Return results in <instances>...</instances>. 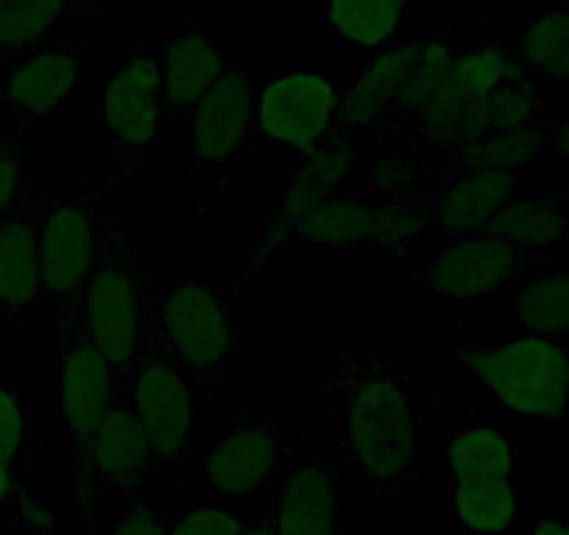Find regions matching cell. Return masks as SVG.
Instances as JSON below:
<instances>
[{"mask_svg":"<svg viewBox=\"0 0 569 535\" xmlns=\"http://www.w3.org/2000/svg\"><path fill=\"white\" fill-rule=\"evenodd\" d=\"M347 463L382 496H405L427 463L425 422L416 416L408 380L397 365L341 352L321 393Z\"/></svg>","mask_w":569,"mask_h":535,"instance_id":"1","label":"cell"},{"mask_svg":"<svg viewBox=\"0 0 569 535\" xmlns=\"http://www.w3.org/2000/svg\"><path fill=\"white\" fill-rule=\"evenodd\" d=\"M154 280L142 262V243L126 232L120 212L112 210L96 262L79 293V313L87 332L107 357L120 391H129L131 365L142 326L157 299Z\"/></svg>","mask_w":569,"mask_h":535,"instance_id":"2","label":"cell"},{"mask_svg":"<svg viewBox=\"0 0 569 535\" xmlns=\"http://www.w3.org/2000/svg\"><path fill=\"white\" fill-rule=\"evenodd\" d=\"M157 324L196 398H210L232 374L240 332L232 304L207 274L179 276L157 287Z\"/></svg>","mask_w":569,"mask_h":535,"instance_id":"3","label":"cell"},{"mask_svg":"<svg viewBox=\"0 0 569 535\" xmlns=\"http://www.w3.org/2000/svg\"><path fill=\"white\" fill-rule=\"evenodd\" d=\"M452 363L478 380L506 411L533 422L569 418V352L547 337L467 343Z\"/></svg>","mask_w":569,"mask_h":535,"instance_id":"4","label":"cell"},{"mask_svg":"<svg viewBox=\"0 0 569 535\" xmlns=\"http://www.w3.org/2000/svg\"><path fill=\"white\" fill-rule=\"evenodd\" d=\"M129 396L149 441L151 472L190 466L196 457V393L171 357L157 324V299L146 315L140 346L131 365Z\"/></svg>","mask_w":569,"mask_h":535,"instance_id":"5","label":"cell"},{"mask_svg":"<svg viewBox=\"0 0 569 535\" xmlns=\"http://www.w3.org/2000/svg\"><path fill=\"white\" fill-rule=\"evenodd\" d=\"M547 268H552L550 256L517 249L489 232H463L436 251L425 280L441 304H478L502 299Z\"/></svg>","mask_w":569,"mask_h":535,"instance_id":"6","label":"cell"},{"mask_svg":"<svg viewBox=\"0 0 569 535\" xmlns=\"http://www.w3.org/2000/svg\"><path fill=\"white\" fill-rule=\"evenodd\" d=\"M162 48L140 51L118 62L92 103L107 138V149L118 165L120 179H131L142 157L160 140L166 103H162Z\"/></svg>","mask_w":569,"mask_h":535,"instance_id":"7","label":"cell"},{"mask_svg":"<svg viewBox=\"0 0 569 535\" xmlns=\"http://www.w3.org/2000/svg\"><path fill=\"white\" fill-rule=\"evenodd\" d=\"M343 87L330 73H279L254 92L249 151L288 149L302 160L332 138Z\"/></svg>","mask_w":569,"mask_h":535,"instance_id":"8","label":"cell"},{"mask_svg":"<svg viewBox=\"0 0 569 535\" xmlns=\"http://www.w3.org/2000/svg\"><path fill=\"white\" fill-rule=\"evenodd\" d=\"M53 416L68 433L70 450L84 444L120 393L107 357L87 332L79 304L53 313Z\"/></svg>","mask_w":569,"mask_h":535,"instance_id":"9","label":"cell"},{"mask_svg":"<svg viewBox=\"0 0 569 535\" xmlns=\"http://www.w3.org/2000/svg\"><path fill=\"white\" fill-rule=\"evenodd\" d=\"M151 472L149 441L140 427L129 391L114 396L103 422L84 444L70 450V494L81 516H96L101 502L112 494L131 496Z\"/></svg>","mask_w":569,"mask_h":535,"instance_id":"10","label":"cell"},{"mask_svg":"<svg viewBox=\"0 0 569 535\" xmlns=\"http://www.w3.org/2000/svg\"><path fill=\"white\" fill-rule=\"evenodd\" d=\"M109 188L81 195H53L46 206L40 234L42 302L53 313L73 307L96 262L112 210Z\"/></svg>","mask_w":569,"mask_h":535,"instance_id":"11","label":"cell"},{"mask_svg":"<svg viewBox=\"0 0 569 535\" xmlns=\"http://www.w3.org/2000/svg\"><path fill=\"white\" fill-rule=\"evenodd\" d=\"M87 42H59L14 59L0 79V134L18 143L26 131L37 129L73 98L90 68Z\"/></svg>","mask_w":569,"mask_h":535,"instance_id":"12","label":"cell"},{"mask_svg":"<svg viewBox=\"0 0 569 535\" xmlns=\"http://www.w3.org/2000/svg\"><path fill=\"white\" fill-rule=\"evenodd\" d=\"M254 92L257 87L251 84L249 68L238 59H229L221 79L190 114V131H193L190 179L212 195L229 193L234 162L243 151H249Z\"/></svg>","mask_w":569,"mask_h":535,"instance_id":"13","label":"cell"},{"mask_svg":"<svg viewBox=\"0 0 569 535\" xmlns=\"http://www.w3.org/2000/svg\"><path fill=\"white\" fill-rule=\"evenodd\" d=\"M288 452L282 424L260 402H249L232 416L229 427L212 441L201 461V480L212 491V499H249L266 491L268 480Z\"/></svg>","mask_w":569,"mask_h":535,"instance_id":"14","label":"cell"},{"mask_svg":"<svg viewBox=\"0 0 569 535\" xmlns=\"http://www.w3.org/2000/svg\"><path fill=\"white\" fill-rule=\"evenodd\" d=\"M360 162H363V157H360L352 138H330L319 149L305 154L282 201L268 212L266 234L243 256V276H254L273 256L282 254L293 243V232L302 223V218L310 210H316L321 201L338 195V188L343 182L360 176Z\"/></svg>","mask_w":569,"mask_h":535,"instance_id":"15","label":"cell"},{"mask_svg":"<svg viewBox=\"0 0 569 535\" xmlns=\"http://www.w3.org/2000/svg\"><path fill=\"white\" fill-rule=\"evenodd\" d=\"M341 480L316 452L288 450L268 480L266 518L277 535H341Z\"/></svg>","mask_w":569,"mask_h":535,"instance_id":"16","label":"cell"},{"mask_svg":"<svg viewBox=\"0 0 569 535\" xmlns=\"http://www.w3.org/2000/svg\"><path fill=\"white\" fill-rule=\"evenodd\" d=\"M51 184L31 179L7 218L0 221V315L26 330L42 302L40 234Z\"/></svg>","mask_w":569,"mask_h":535,"instance_id":"17","label":"cell"},{"mask_svg":"<svg viewBox=\"0 0 569 535\" xmlns=\"http://www.w3.org/2000/svg\"><path fill=\"white\" fill-rule=\"evenodd\" d=\"M229 51L221 46L216 26L207 12H196L182 20L173 40L162 46V103L166 114L184 118L204 101L229 64Z\"/></svg>","mask_w":569,"mask_h":535,"instance_id":"18","label":"cell"},{"mask_svg":"<svg viewBox=\"0 0 569 535\" xmlns=\"http://www.w3.org/2000/svg\"><path fill=\"white\" fill-rule=\"evenodd\" d=\"M419 42H393L366 62L355 84L343 92L332 138H349L358 129H386L397 123L399 101L416 64Z\"/></svg>","mask_w":569,"mask_h":535,"instance_id":"19","label":"cell"},{"mask_svg":"<svg viewBox=\"0 0 569 535\" xmlns=\"http://www.w3.org/2000/svg\"><path fill=\"white\" fill-rule=\"evenodd\" d=\"M517 195V176L500 171L441 173L433 201L436 226L452 234L480 232Z\"/></svg>","mask_w":569,"mask_h":535,"instance_id":"20","label":"cell"},{"mask_svg":"<svg viewBox=\"0 0 569 535\" xmlns=\"http://www.w3.org/2000/svg\"><path fill=\"white\" fill-rule=\"evenodd\" d=\"M447 483H513V441L495 427H463L447 435Z\"/></svg>","mask_w":569,"mask_h":535,"instance_id":"21","label":"cell"},{"mask_svg":"<svg viewBox=\"0 0 569 535\" xmlns=\"http://www.w3.org/2000/svg\"><path fill=\"white\" fill-rule=\"evenodd\" d=\"M480 232L508 240L517 249L550 256L569 234V212L552 195H513Z\"/></svg>","mask_w":569,"mask_h":535,"instance_id":"22","label":"cell"},{"mask_svg":"<svg viewBox=\"0 0 569 535\" xmlns=\"http://www.w3.org/2000/svg\"><path fill=\"white\" fill-rule=\"evenodd\" d=\"M410 0H325V23L347 48L369 57L393 46Z\"/></svg>","mask_w":569,"mask_h":535,"instance_id":"23","label":"cell"},{"mask_svg":"<svg viewBox=\"0 0 569 535\" xmlns=\"http://www.w3.org/2000/svg\"><path fill=\"white\" fill-rule=\"evenodd\" d=\"M375 204V195H332L302 218L291 245L319 251H363Z\"/></svg>","mask_w":569,"mask_h":535,"instance_id":"24","label":"cell"},{"mask_svg":"<svg viewBox=\"0 0 569 535\" xmlns=\"http://www.w3.org/2000/svg\"><path fill=\"white\" fill-rule=\"evenodd\" d=\"M508 299L525 337H569V268H547L517 285Z\"/></svg>","mask_w":569,"mask_h":535,"instance_id":"25","label":"cell"},{"mask_svg":"<svg viewBox=\"0 0 569 535\" xmlns=\"http://www.w3.org/2000/svg\"><path fill=\"white\" fill-rule=\"evenodd\" d=\"M550 125L536 123L513 131H495L489 138L445 157L441 173L450 171H500L517 176L525 165L547 149Z\"/></svg>","mask_w":569,"mask_h":535,"instance_id":"26","label":"cell"},{"mask_svg":"<svg viewBox=\"0 0 569 535\" xmlns=\"http://www.w3.org/2000/svg\"><path fill=\"white\" fill-rule=\"evenodd\" d=\"M517 62L525 73H536L547 84H569V12L536 14L525 20L517 40Z\"/></svg>","mask_w":569,"mask_h":535,"instance_id":"27","label":"cell"},{"mask_svg":"<svg viewBox=\"0 0 569 535\" xmlns=\"http://www.w3.org/2000/svg\"><path fill=\"white\" fill-rule=\"evenodd\" d=\"M430 229H436L433 201L425 190L377 199L363 251H408Z\"/></svg>","mask_w":569,"mask_h":535,"instance_id":"28","label":"cell"},{"mask_svg":"<svg viewBox=\"0 0 569 535\" xmlns=\"http://www.w3.org/2000/svg\"><path fill=\"white\" fill-rule=\"evenodd\" d=\"M447 505L469 535L506 533L517 518V485L447 483Z\"/></svg>","mask_w":569,"mask_h":535,"instance_id":"29","label":"cell"},{"mask_svg":"<svg viewBox=\"0 0 569 535\" xmlns=\"http://www.w3.org/2000/svg\"><path fill=\"white\" fill-rule=\"evenodd\" d=\"M68 14V0H0V73L40 48Z\"/></svg>","mask_w":569,"mask_h":535,"instance_id":"30","label":"cell"},{"mask_svg":"<svg viewBox=\"0 0 569 535\" xmlns=\"http://www.w3.org/2000/svg\"><path fill=\"white\" fill-rule=\"evenodd\" d=\"M522 75L525 70L517 62V57L508 53L502 46H497V42L469 48V51H458L450 68L452 87L467 101H478V98L491 95L497 87H502L506 81L522 79Z\"/></svg>","mask_w":569,"mask_h":535,"instance_id":"31","label":"cell"},{"mask_svg":"<svg viewBox=\"0 0 569 535\" xmlns=\"http://www.w3.org/2000/svg\"><path fill=\"white\" fill-rule=\"evenodd\" d=\"M0 461L34 477L37 468V422L34 413L14 391L0 385Z\"/></svg>","mask_w":569,"mask_h":535,"instance_id":"32","label":"cell"},{"mask_svg":"<svg viewBox=\"0 0 569 535\" xmlns=\"http://www.w3.org/2000/svg\"><path fill=\"white\" fill-rule=\"evenodd\" d=\"M360 176L371 184L375 199H388V195H402L421 190L427 176L425 160L419 151H393V154L369 157L360 162Z\"/></svg>","mask_w":569,"mask_h":535,"instance_id":"33","label":"cell"},{"mask_svg":"<svg viewBox=\"0 0 569 535\" xmlns=\"http://www.w3.org/2000/svg\"><path fill=\"white\" fill-rule=\"evenodd\" d=\"M486 109H489L491 134H495V131H513L541 123L545 101L536 95V90L522 75V79L506 81L491 95H486Z\"/></svg>","mask_w":569,"mask_h":535,"instance_id":"34","label":"cell"},{"mask_svg":"<svg viewBox=\"0 0 569 535\" xmlns=\"http://www.w3.org/2000/svg\"><path fill=\"white\" fill-rule=\"evenodd\" d=\"M246 516L223 499H196L171 511V535H240Z\"/></svg>","mask_w":569,"mask_h":535,"instance_id":"35","label":"cell"},{"mask_svg":"<svg viewBox=\"0 0 569 535\" xmlns=\"http://www.w3.org/2000/svg\"><path fill=\"white\" fill-rule=\"evenodd\" d=\"M107 535H171V511L151 505L137 494L123 496Z\"/></svg>","mask_w":569,"mask_h":535,"instance_id":"36","label":"cell"},{"mask_svg":"<svg viewBox=\"0 0 569 535\" xmlns=\"http://www.w3.org/2000/svg\"><path fill=\"white\" fill-rule=\"evenodd\" d=\"M34 179V173L26 165L23 151L18 149V143H0V221L7 218V212L12 210L14 201L20 199V193L26 190V184Z\"/></svg>","mask_w":569,"mask_h":535,"instance_id":"37","label":"cell"},{"mask_svg":"<svg viewBox=\"0 0 569 535\" xmlns=\"http://www.w3.org/2000/svg\"><path fill=\"white\" fill-rule=\"evenodd\" d=\"M53 513L40 496H31L23 505L0 513V535H51Z\"/></svg>","mask_w":569,"mask_h":535,"instance_id":"38","label":"cell"},{"mask_svg":"<svg viewBox=\"0 0 569 535\" xmlns=\"http://www.w3.org/2000/svg\"><path fill=\"white\" fill-rule=\"evenodd\" d=\"M31 496H34L31 477H26L23 472H18L14 466L0 461V513L23 505V502L31 499Z\"/></svg>","mask_w":569,"mask_h":535,"instance_id":"39","label":"cell"},{"mask_svg":"<svg viewBox=\"0 0 569 535\" xmlns=\"http://www.w3.org/2000/svg\"><path fill=\"white\" fill-rule=\"evenodd\" d=\"M123 3H131V0H68V14L64 18L73 20V23H81V20L96 18V14L118 9Z\"/></svg>","mask_w":569,"mask_h":535,"instance_id":"40","label":"cell"},{"mask_svg":"<svg viewBox=\"0 0 569 535\" xmlns=\"http://www.w3.org/2000/svg\"><path fill=\"white\" fill-rule=\"evenodd\" d=\"M547 149L552 151L556 157L569 162V114L558 123L550 125V134H547Z\"/></svg>","mask_w":569,"mask_h":535,"instance_id":"41","label":"cell"},{"mask_svg":"<svg viewBox=\"0 0 569 535\" xmlns=\"http://www.w3.org/2000/svg\"><path fill=\"white\" fill-rule=\"evenodd\" d=\"M530 535H569V518H541Z\"/></svg>","mask_w":569,"mask_h":535,"instance_id":"42","label":"cell"},{"mask_svg":"<svg viewBox=\"0 0 569 535\" xmlns=\"http://www.w3.org/2000/svg\"><path fill=\"white\" fill-rule=\"evenodd\" d=\"M240 535H277V533H273L271 522L262 516V518H246L243 533H240Z\"/></svg>","mask_w":569,"mask_h":535,"instance_id":"43","label":"cell"},{"mask_svg":"<svg viewBox=\"0 0 569 535\" xmlns=\"http://www.w3.org/2000/svg\"><path fill=\"white\" fill-rule=\"evenodd\" d=\"M563 201H567V204H569V188L563 190Z\"/></svg>","mask_w":569,"mask_h":535,"instance_id":"44","label":"cell"}]
</instances>
